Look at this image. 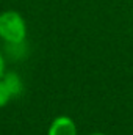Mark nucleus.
<instances>
[{
	"label": "nucleus",
	"instance_id": "obj_2",
	"mask_svg": "<svg viewBox=\"0 0 133 135\" xmlns=\"http://www.w3.org/2000/svg\"><path fill=\"white\" fill-rule=\"evenodd\" d=\"M47 135H77V126L72 118L66 115L57 116L49 126Z\"/></svg>",
	"mask_w": 133,
	"mask_h": 135
},
{
	"label": "nucleus",
	"instance_id": "obj_4",
	"mask_svg": "<svg viewBox=\"0 0 133 135\" xmlns=\"http://www.w3.org/2000/svg\"><path fill=\"white\" fill-rule=\"evenodd\" d=\"M13 99V96H11V93L8 91V88H6V85L3 83V80L0 79V108L2 107H5L8 102Z\"/></svg>",
	"mask_w": 133,
	"mask_h": 135
},
{
	"label": "nucleus",
	"instance_id": "obj_5",
	"mask_svg": "<svg viewBox=\"0 0 133 135\" xmlns=\"http://www.w3.org/2000/svg\"><path fill=\"white\" fill-rule=\"evenodd\" d=\"M5 68H6V65H5V58H3V55L0 54V79L3 77V74L6 72L5 71Z\"/></svg>",
	"mask_w": 133,
	"mask_h": 135
},
{
	"label": "nucleus",
	"instance_id": "obj_3",
	"mask_svg": "<svg viewBox=\"0 0 133 135\" xmlns=\"http://www.w3.org/2000/svg\"><path fill=\"white\" fill-rule=\"evenodd\" d=\"M2 80H3V83L6 85V88H8V91L11 93L13 98L19 96V94L22 93L24 83H22V79H21L16 72H5L3 77H2Z\"/></svg>",
	"mask_w": 133,
	"mask_h": 135
},
{
	"label": "nucleus",
	"instance_id": "obj_6",
	"mask_svg": "<svg viewBox=\"0 0 133 135\" xmlns=\"http://www.w3.org/2000/svg\"><path fill=\"white\" fill-rule=\"evenodd\" d=\"M89 135H105V134H102V132H94V134H89Z\"/></svg>",
	"mask_w": 133,
	"mask_h": 135
},
{
	"label": "nucleus",
	"instance_id": "obj_1",
	"mask_svg": "<svg viewBox=\"0 0 133 135\" xmlns=\"http://www.w3.org/2000/svg\"><path fill=\"white\" fill-rule=\"evenodd\" d=\"M27 36V24L21 13L8 9L0 13V38L6 44H21Z\"/></svg>",
	"mask_w": 133,
	"mask_h": 135
}]
</instances>
